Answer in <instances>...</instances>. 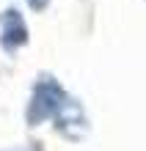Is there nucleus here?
<instances>
[{
    "instance_id": "obj_3",
    "label": "nucleus",
    "mask_w": 146,
    "mask_h": 151,
    "mask_svg": "<svg viewBox=\"0 0 146 151\" xmlns=\"http://www.w3.org/2000/svg\"><path fill=\"white\" fill-rule=\"evenodd\" d=\"M25 3H28L31 8H36V11H41V8H44V6H47V3H50V0H25Z\"/></svg>"
},
{
    "instance_id": "obj_2",
    "label": "nucleus",
    "mask_w": 146,
    "mask_h": 151,
    "mask_svg": "<svg viewBox=\"0 0 146 151\" xmlns=\"http://www.w3.org/2000/svg\"><path fill=\"white\" fill-rule=\"evenodd\" d=\"M0 41H3L6 50H17V47H22V44L28 41V28H25L22 17L17 14L14 8L6 11L3 19H0Z\"/></svg>"
},
{
    "instance_id": "obj_1",
    "label": "nucleus",
    "mask_w": 146,
    "mask_h": 151,
    "mask_svg": "<svg viewBox=\"0 0 146 151\" xmlns=\"http://www.w3.org/2000/svg\"><path fill=\"white\" fill-rule=\"evenodd\" d=\"M69 104L72 102L66 99V93L61 91V85L50 77V80H44V83L36 85L31 107H28V121L31 124H41L44 118H50V115H61V110H66Z\"/></svg>"
}]
</instances>
